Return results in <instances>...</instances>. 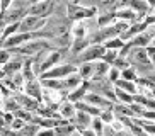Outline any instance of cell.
<instances>
[{
	"label": "cell",
	"instance_id": "cell-1",
	"mask_svg": "<svg viewBox=\"0 0 155 136\" xmlns=\"http://www.w3.org/2000/svg\"><path fill=\"white\" fill-rule=\"evenodd\" d=\"M78 66L72 63H63V65H56L55 68H51L50 72L43 73L39 80H65V78H68L70 75L73 73H77Z\"/></svg>",
	"mask_w": 155,
	"mask_h": 136
},
{
	"label": "cell",
	"instance_id": "cell-2",
	"mask_svg": "<svg viewBox=\"0 0 155 136\" xmlns=\"http://www.w3.org/2000/svg\"><path fill=\"white\" fill-rule=\"evenodd\" d=\"M51 44L48 43L46 39H32L29 41V43H26V44H22L21 48H17V50H12L14 53H19V54H24V56H36V54H41L43 51L50 50ZM10 51V53H12Z\"/></svg>",
	"mask_w": 155,
	"mask_h": 136
},
{
	"label": "cell",
	"instance_id": "cell-3",
	"mask_svg": "<svg viewBox=\"0 0 155 136\" xmlns=\"http://www.w3.org/2000/svg\"><path fill=\"white\" fill-rule=\"evenodd\" d=\"M106 54L104 46H89L84 53H80L77 58L72 61V65H82V63H96L99 60H102V56Z\"/></svg>",
	"mask_w": 155,
	"mask_h": 136
},
{
	"label": "cell",
	"instance_id": "cell-4",
	"mask_svg": "<svg viewBox=\"0 0 155 136\" xmlns=\"http://www.w3.org/2000/svg\"><path fill=\"white\" fill-rule=\"evenodd\" d=\"M68 9V19L70 21H84V19H91L96 15L97 9L96 7H84L82 4H68L67 5Z\"/></svg>",
	"mask_w": 155,
	"mask_h": 136
},
{
	"label": "cell",
	"instance_id": "cell-5",
	"mask_svg": "<svg viewBox=\"0 0 155 136\" xmlns=\"http://www.w3.org/2000/svg\"><path fill=\"white\" fill-rule=\"evenodd\" d=\"M53 7L55 4L50 2V0H43V2H31L28 9V15L32 17H39V19H48L53 12Z\"/></svg>",
	"mask_w": 155,
	"mask_h": 136
},
{
	"label": "cell",
	"instance_id": "cell-6",
	"mask_svg": "<svg viewBox=\"0 0 155 136\" xmlns=\"http://www.w3.org/2000/svg\"><path fill=\"white\" fill-rule=\"evenodd\" d=\"M60 60H61V51L60 50H53V51H50V53H46L45 60L39 63V72H38L39 73V77H41L43 73L50 72L51 68H55Z\"/></svg>",
	"mask_w": 155,
	"mask_h": 136
},
{
	"label": "cell",
	"instance_id": "cell-7",
	"mask_svg": "<svg viewBox=\"0 0 155 136\" xmlns=\"http://www.w3.org/2000/svg\"><path fill=\"white\" fill-rule=\"evenodd\" d=\"M24 94L31 97V99L38 100V102H43V85L39 78L38 80H32V82H26L24 85Z\"/></svg>",
	"mask_w": 155,
	"mask_h": 136
},
{
	"label": "cell",
	"instance_id": "cell-8",
	"mask_svg": "<svg viewBox=\"0 0 155 136\" xmlns=\"http://www.w3.org/2000/svg\"><path fill=\"white\" fill-rule=\"evenodd\" d=\"M75 114H77V109H75V104H72V102H68V100L65 99L61 104H60L58 107V116L63 121H73V118H75Z\"/></svg>",
	"mask_w": 155,
	"mask_h": 136
},
{
	"label": "cell",
	"instance_id": "cell-9",
	"mask_svg": "<svg viewBox=\"0 0 155 136\" xmlns=\"http://www.w3.org/2000/svg\"><path fill=\"white\" fill-rule=\"evenodd\" d=\"M73 126L77 128V131L91 129V126H92V116L82 112V111H77L75 118H73Z\"/></svg>",
	"mask_w": 155,
	"mask_h": 136
},
{
	"label": "cell",
	"instance_id": "cell-10",
	"mask_svg": "<svg viewBox=\"0 0 155 136\" xmlns=\"http://www.w3.org/2000/svg\"><path fill=\"white\" fill-rule=\"evenodd\" d=\"M22 66H24V63H22V60H10L9 63L5 65L2 70H4V73H5V77H14L15 73H19V72H22Z\"/></svg>",
	"mask_w": 155,
	"mask_h": 136
},
{
	"label": "cell",
	"instance_id": "cell-11",
	"mask_svg": "<svg viewBox=\"0 0 155 136\" xmlns=\"http://www.w3.org/2000/svg\"><path fill=\"white\" fill-rule=\"evenodd\" d=\"M94 70H96V63H82V65H78L77 73L80 75V78L84 82H89L94 77Z\"/></svg>",
	"mask_w": 155,
	"mask_h": 136
},
{
	"label": "cell",
	"instance_id": "cell-12",
	"mask_svg": "<svg viewBox=\"0 0 155 136\" xmlns=\"http://www.w3.org/2000/svg\"><path fill=\"white\" fill-rule=\"evenodd\" d=\"M91 46V41H89V37H85V39H73L72 46H70V53L77 58L80 53H84V51L87 50Z\"/></svg>",
	"mask_w": 155,
	"mask_h": 136
},
{
	"label": "cell",
	"instance_id": "cell-13",
	"mask_svg": "<svg viewBox=\"0 0 155 136\" xmlns=\"http://www.w3.org/2000/svg\"><path fill=\"white\" fill-rule=\"evenodd\" d=\"M114 21H116V12L114 10H111V12H102L97 17V26H99V29H104V27H109V24L114 22Z\"/></svg>",
	"mask_w": 155,
	"mask_h": 136
},
{
	"label": "cell",
	"instance_id": "cell-14",
	"mask_svg": "<svg viewBox=\"0 0 155 136\" xmlns=\"http://www.w3.org/2000/svg\"><path fill=\"white\" fill-rule=\"evenodd\" d=\"M114 87H116V89H119V90L128 92L130 95H137L138 94V89H137V83H135V82H128V80L119 78V80L114 83Z\"/></svg>",
	"mask_w": 155,
	"mask_h": 136
},
{
	"label": "cell",
	"instance_id": "cell-15",
	"mask_svg": "<svg viewBox=\"0 0 155 136\" xmlns=\"http://www.w3.org/2000/svg\"><path fill=\"white\" fill-rule=\"evenodd\" d=\"M82 83H84V80L80 78L78 73H73L68 78H65V89H67V92H72V90H75V89H78Z\"/></svg>",
	"mask_w": 155,
	"mask_h": 136
},
{
	"label": "cell",
	"instance_id": "cell-16",
	"mask_svg": "<svg viewBox=\"0 0 155 136\" xmlns=\"http://www.w3.org/2000/svg\"><path fill=\"white\" fill-rule=\"evenodd\" d=\"M114 89H116V87H114ZM133 97H135V95H130L128 92L116 89V99H118V104H123V105H131L133 102H135V99H133Z\"/></svg>",
	"mask_w": 155,
	"mask_h": 136
},
{
	"label": "cell",
	"instance_id": "cell-17",
	"mask_svg": "<svg viewBox=\"0 0 155 136\" xmlns=\"http://www.w3.org/2000/svg\"><path fill=\"white\" fill-rule=\"evenodd\" d=\"M124 44H126V43H124L123 39H121V37H116V39H111V41H106L104 44V48L106 50H113V51H121L124 48Z\"/></svg>",
	"mask_w": 155,
	"mask_h": 136
},
{
	"label": "cell",
	"instance_id": "cell-18",
	"mask_svg": "<svg viewBox=\"0 0 155 136\" xmlns=\"http://www.w3.org/2000/svg\"><path fill=\"white\" fill-rule=\"evenodd\" d=\"M121 78H123V80L135 82V83H137V80H138V72H137L133 66H130V68H126V70H123V72H121Z\"/></svg>",
	"mask_w": 155,
	"mask_h": 136
},
{
	"label": "cell",
	"instance_id": "cell-19",
	"mask_svg": "<svg viewBox=\"0 0 155 136\" xmlns=\"http://www.w3.org/2000/svg\"><path fill=\"white\" fill-rule=\"evenodd\" d=\"M91 129L96 133L97 136H102L104 134V129H106V124L101 121V118H92V126Z\"/></svg>",
	"mask_w": 155,
	"mask_h": 136
},
{
	"label": "cell",
	"instance_id": "cell-20",
	"mask_svg": "<svg viewBox=\"0 0 155 136\" xmlns=\"http://www.w3.org/2000/svg\"><path fill=\"white\" fill-rule=\"evenodd\" d=\"M119 56V51H113V50H106V54L102 56V61L104 63H107L109 66H113V63L118 60Z\"/></svg>",
	"mask_w": 155,
	"mask_h": 136
},
{
	"label": "cell",
	"instance_id": "cell-21",
	"mask_svg": "<svg viewBox=\"0 0 155 136\" xmlns=\"http://www.w3.org/2000/svg\"><path fill=\"white\" fill-rule=\"evenodd\" d=\"M99 118L104 124H114V121H116V116H114L113 111H102Z\"/></svg>",
	"mask_w": 155,
	"mask_h": 136
},
{
	"label": "cell",
	"instance_id": "cell-22",
	"mask_svg": "<svg viewBox=\"0 0 155 136\" xmlns=\"http://www.w3.org/2000/svg\"><path fill=\"white\" fill-rule=\"evenodd\" d=\"M10 80H12V85H14V89L15 90H17V89H21V87H24L26 85V83H24V75H22V72H19V73H15L14 77L10 78Z\"/></svg>",
	"mask_w": 155,
	"mask_h": 136
},
{
	"label": "cell",
	"instance_id": "cell-23",
	"mask_svg": "<svg viewBox=\"0 0 155 136\" xmlns=\"http://www.w3.org/2000/svg\"><path fill=\"white\" fill-rule=\"evenodd\" d=\"M121 78V70H118V68H114V66H111V70H109V73H107V80L111 82V83H116V82Z\"/></svg>",
	"mask_w": 155,
	"mask_h": 136
},
{
	"label": "cell",
	"instance_id": "cell-24",
	"mask_svg": "<svg viewBox=\"0 0 155 136\" xmlns=\"http://www.w3.org/2000/svg\"><path fill=\"white\" fill-rule=\"evenodd\" d=\"M113 66H114V68H118V70H121V72H123V70L130 68L131 65L128 63V60H126V58H123V56H118V60H116V61L113 63Z\"/></svg>",
	"mask_w": 155,
	"mask_h": 136
},
{
	"label": "cell",
	"instance_id": "cell-25",
	"mask_svg": "<svg viewBox=\"0 0 155 136\" xmlns=\"http://www.w3.org/2000/svg\"><path fill=\"white\" fill-rule=\"evenodd\" d=\"M26 124H28V122H24L22 119H19V118H15L14 121H12V124H10V131H21V129H24V128H26Z\"/></svg>",
	"mask_w": 155,
	"mask_h": 136
},
{
	"label": "cell",
	"instance_id": "cell-26",
	"mask_svg": "<svg viewBox=\"0 0 155 136\" xmlns=\"http://www.w3.org/2000/svg\"><path fill=\"white\" fill-rule=\"evenodd\" d=\"M10 54H12V53H10L9 50L0 48V65H4V66H5V65L9 63L10 60H12V56H10Z\"/></svg>",
	"mask_w": 155,
	"mask_h": 136
},
{
	"label": "cell",
	"instance_id": "cell-27",
	"mask_svg": "<svg viewBox=\"0 0 155 136\" xmlns=\"http://www.w3.org/2000/svg\"><path fill=\"white\" fill-rule=\"evenodd\" d=\"M36 136H56V134H55V129H39Z\"/></svg>",
	"mask_w": 155,
	"mask_h": 136
},
{
	"label": "cell",
	"instance_id": "cell-28",
	"mask_svg": "<svg viewBox=\"0 0 155 136\" xmlns=\"http://www.w3.org/2000/svg\"><path fill=\"white\" fill-rule=\"evenodd\" d=\"M80 136H97V134L92 129H84V131H80Z\"/></svg>",
	"mask_w": 155,
	"mask_h": 136
},
{
	"label": "cell",
	"instance_id": "cell-29",
	"mask_svg": "<svg viewBox=\"0 0 155 136\" xmlns=\"http://www.w3.org/2000/svg\"><path fill=\"white\" fill-rule=\"evenodd\" d=\"M5 126H7V122H5V119H4V114H0V131H2Z\"/></svg>",
	"mask_w": 155,
	"mask_h": 136
},
{
	"label": "cell",
	"instance_id": "cell-30",
	"mask_svg": "<svg viewBox=\"0 0 155 136\" xmlns=\"http://www.w3.org/2000/svg\"><path fill=\"white\" fill-rule=\"evenodd\" d=\"M4 77H5V73H4V70H0V80H4Z\"/></svg>",
	"mask_w": 155,
	"mask_h": 136
}]
</instances>
